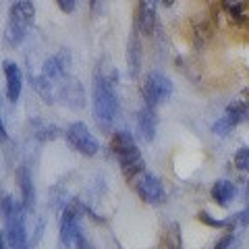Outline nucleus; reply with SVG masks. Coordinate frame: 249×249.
<instances>
[{
	"mask_svg": "<svg viewBox=\"0 0 249 249\" xmlns=\"http://www.w3.org/2000/svg\"><path fill=\"white\" fill-rule=\"evenodd\" d=\"M36 137H40V139H56V135H58V129L54 127V124H40V127H37L36 131Z\"/></svg>",
	"mask_w": 249,
	"mask_h": 249,
	"instance_id": "obj_20",
	"label": "nucleus"
},
{
	"mask_svg": "<svg viewBox=\"0 0 249 249\" xmlns=\"http://www.w3.org/2000/svg\"><path fill=\"white\" fill-rule=\"evenodd\" d=\"M116 79H119V73L108 62H100L96 73H93L91 100H93V119L104 131L112 127L116 112H119Z\"/></svg>",
	"mask_w": 249,
	"mask_h": 249,
	"instance_id": "obj_1",
	"label": "nucleus"
},
{
	"mask_svg": "<svg viewBox=\"0 0 249 249\" xmlns=\"http://www.w3.org/2000/svg\"><path fill=\"white\" fill-rule=\"evenodd\" d=\"M56 4L65 15H71L75 11V6H77V0H56Z\"/></svg>",
	"mask_w": 249,
	"mask_h": 249,
	"instance_id": "obj_23",
	"label": "nucleus"
},
{
	"mask_svg": "<svg viewBox=\"0 0 249 249\" xmlns=\"http://www.w3.org/2000/svg\"><path fill=\"white\" fill-rule=\"evenodd\" d=\"M69 69H71V52L62 48L56 54H52L50 58H46L42 67V75L48 77L52 83H56L60 88V83L69 77Z\"/></svg>",
	"mask_w": 249,
	"mask_h": 249,
	"instance_id": "obj_9",
	"label": "nucleus"
},
{
	"mask_svg": "<svg viewBox=\"0 0 249 249\" xmlns=\"http://www.w3.org/2000/svg\"><path fill=\"white\" fill-rule=\"evenodd\" d=\"M173 89H175L173 81H170L166 75L152 71L145 77V83H143V100H145V104L158 108L160 104H164L166 100L173 96Z\"/></svg>",
	"mask_w": 249,
	"mask_h": 249,
	"instance_id": "obj_5",
	"label": "nucleus"
},
{
	"mask_svg": "<svg viewBox=\"0 0 249 249\" xmlns=\"http://www.w3.org/2000/svg\"><path fill=\"white\" fill-rule=\"evenodd\" d=\"M58 100H62V102H65L69 108H73V110H79V108H83L85 98H83L81 83L77 79L67 77V79L60 83V88H58Z\"/></svg>",
	"mask_w": 249,
	"mask_h": 249,
	"instance_id": "obj_11",
	"label": "nucleus"
},
{
	"mask_svg": "<svg viewBox=\"0 0 249 249\" xmlns=\"http://www.w3.org/2000/svg\"><path fill=\"white\" fill-rule=\"evenodd\" d=\"M67 142L71 143V147L81 154V156H88V158H91V156H96L98 150H100V143L96 142V137H93L89 133L88 124L77 121V123H71L67 127Z\"/></svg>",
	"mask_w": 249,
	"mask_h": 249,
	"instance_id": "obj_7",
	"label": "nucleus"
},
{
	"mask_svg": "<svg viewBox=\"0 0 249 249\" xmlns=\"http://www.w3.org/2000/svg\"><path fill=\"white\" fill-rule=\"evenodd\" d=\"M96 2H98V0H91V9H93V6H96Z\"/></svg>",
	"mask_w": 249,
	"mask_h": 249,
	"instance_id": "obj_26",
	"label": "nucleus"
},
{
	"mask_svg": "<svg viewBox=\"0 0 249 249\" xmlns=\"http://www.w3.org/2000/svg\"><path fill=\"white\" fill-rule=\"evenodd\" d=\"M199 220L210 224V227H216V229H222V227H232V218L231 220H214V218H210L208 212H201L199 214Z\"/></svg>",
	"mask_w": 249,
	"mask_h": 249,
	"instance_id": "obj_22",
	"label": "nucleus"
},
{
	"mask_svg": "<svg viewBox=\"0 0 249 249\" xmlns=\"http://www.w3.org/2000/svg\"><path fill=\"white\" fill-rule=\"evenodd\" d=\"M25 206L23 201H15L11 196H4L2 199V243H9L13 249H23L27 241L25 232Z\"/></svg>",
	"mask_w": 249,
	"mask_h": 249,
	"instance_id": "obj_2",
	"label": "nucleus"
},
{
	"mask_svg": "<svg viewBox=\"0 0 249 249\" xmlns=\"http://www.w3.org/2000/svg\"><path fill=\"white\" fill-rule=\"evenodd\" d=\"M231 243H232V232H229V235L224 237V239H222V241H220V243H218L216 247L220 249V247H227V245H231Z\"/></svg>",
	"mask_w": 249,
	"mask_h": 249,
	"instance_id": "obj_24",
	"label": "nucleus"
},
{
	"mask_svg": "<svg viewBox=\"0 0 249 249\" xmlns=\"http://www.w3.org/2000/svg\"><path fill=\"white\" fill-rule=\"evenodd\" d=\"M4 79H6V98H9V102H19L21 98V89H23V73L19 65H15L11 60H4Z\"/></svg>",
	"mask_w": 249,
	"mask_h": 249,
	"instance_id": "obj_12",
	"label": "nucleus"
},
{
	"mask_svg": "<svg viewBox=\"0 0 249 249\" xmlns=\"http://www.w3.org/2000/svg\"><path fill=\"white\" fill-rule=\"evenodd\" d=\"M235 166L239 170H249V147H241L235 154Z\"/></svg>",
	"mask_w": 249,
	"mask_h": 249,
	"instance_id": "obj_21",
	"label": "nucleus"
},
{
	"mask_svg": "<svg viewBox=\"0 0 249 249\" xmlns=\"http://www.w3.org/2000/svg\"><path fill=\"white\" fill-rule=\"evenodd\" d=\"M137 129L145 142H154L156 129H158V116H156V108L145 104L142 110L137 112Z\"/></svg>",
	"mask_w": 249,
	"mask_h": 249,
	"instance_id": "obj_14",
	"label": "nucleus"
},
{
	"mask_svg": "<svg viewBox=\"0 0 249 249\" xmlns=\"http://www.w3.org/2000/svg\"><path fill=\"white\" fill-rule=\"evenodd\" d=\"M162 4H164V6H173L175 0H162Z\"/></svg>",
	"mask_w": 249,
	"mask_h": 249,
	"instance_id": "obj_25",
	"label": "nucleus"
},
{
	"mask_svg": "<svg viewBox=\"0 0 249 249\" xmlns=\"http://www.w3.org/2000/svg\"><path fill=\"white\" fill-rule=\"evenodd\" d=\"M222 6L231 17L241 19L243 17V11H245V0H222Z\"/></svg>",
	"mask_w": 249,
	"mask_h": 249,
	"instance_id": "obj_19",
	"label": "nucleus"
},
{
	"mask_svg": "<svg viewBox=\"0 0 249 249\" xmlns=\"http://www.w3.org/2000/svg\"><path fill=\"white\" fill-rule=\"evenodd\" d=\"M60 243L67 247L73 245H83V235H81V210L79 206H67L62 210L60 218Z\"/></svg>",
	"mask_w": 249,
	"mask_h": 249,
	"instance_id": "obj_6",
	"label": "nucleus"
},
{
	"mask_svg": "<svg viewBox=\"0 0 249 249\" xmlns=\"http://www.w3.org/2000/svg\"><path fill=\"white\" fill-rule=\"evenodd\" d=\"M127 65H129V73L137 77L139 73V65H142V52H139V37L137 31H133L129 37V52H127Z\"/></svg>",
	"mask_w": 249,
	"mask_h": 249,
	"instance_id": "obj_18",
	"label": "nucleus"
},
{
	"mask_svg": "<svg viewBox=\"0 0 249 249\" xmlns=\"http://www.w3.org/2000/svg\"><path fill=\"white\" fill-rule=\"evenodd\" d=\"M36 6L31 0H17L9 11V25H6V40L13 46H19L27 37V31L34 25Z\"/></svg>",
	"mask_w": 249,
	"mask_h": 249,
	"instance_id": "obj_4",
	"label": "nucleus"
},
{
	"mask_svg": "<svg viewBox=\"0 0 249 249\" xmlns=\"http://www.w3.org/2000/svg\"><path fill=\"white\" fill-rule=\"evenodd\" d=\"M112 152L119 160V166L123 170V175L127 177V181H131L135 175H139L142 170H145L143 156L139 152V147L135 143V139L127 131H116L112 137Z\"/></svg>",
	"mask_w": 249,
	"mask_h": 249,
	"instance_id": "obj_3",
	"label": "nucleus"
},
{
	"mask_svg": "<svg viewBox=\"0 0 249 249\" xmlns=\"http://www.w3.org/2000/svg\"><path fill=\"white\" fill-rule=\"evenodd\" d=\"M212 199L216 201L218 206H222V208H227L232 199L237 197V185L235 183H231V181H224V178H220V181H216L212 185Z\"/></svg>",
	"mask_w": 249,
	"mask_h": 249,
	"instance_id": "obj_16",
	"label": "nucleus"
},
{
	"mask_svg": "<svg viewBox=\"0 0 249 249\" xmlns=\"http://www.w3.org/2000/svg\"><path fill=\"white\" fill-rule=\"evenodd\" d=\"M31 88L36 89V93L40 96L46 104H56L58 100V85L52 83L48 77H44L42 73L40 75H31Z\"/></svg>",
	"mask_w": 249,
	"mask_h": 249,
	"instance_id": "obj_15",
	"label": "nucleus"
},
{
	"mask_svg": "<svg viewBox=\"0 0 249 249\" xmlns=\"http://www.w3.org/2000/svg\"><path fill=\"white\" fill-rule=\"evenodd\" d=\"M17 183H19V189H21V201L25 206L27 212H34V206H36V189H34V178H31L29 173V166L27 164H21L17 170Z\"/></svg>",
	"mask_w": 249,
	"mask_h": 249,
	"instance_id": "obj_13",
	"label": "nucleus"
},
{
	"mask_svg": "<svg viewBox=\"0 0 249 249\" xmlns=\"http://www.w3.org/2000/svg\"><path fill=\"white\" fill-rule=\"evenodd\" d=\"M247 197H249V183H247Z\"/></svg>",
	"mask_w": 249,
	"mask_h": 249,
	"instance_id": "obj_27",
	"label": "nucleus"
},
{
	"mask_svg": "<svg viewBox=\"0 0 249 249\" xmlns=\"http://www.w3.org/2000/svg\"><path fill=\"white\" fill-rule=\"evenodd\" d=\"M129 183L145 204H160V201L164 199V185L160 183L158 177L147 173V170H142V173L135 175Z\"/></svg>",
	"mask_w": 249,
	"mask_h": 249,
	"instance_id": "obj_8",
	"label": "nucleus"
},
{
	"mask_svg": "<svg viewBox=\"0 0 249 249\" xmlns=\"http://www.w3.org/2000/svg\"><path fill=\"white\" fill-rule=\"evenodd\" d=\"M156 23V0H142L139 2V21L137 25L143 34H152Z\"/></svg>",
	"mask_w": 249,
	"mask_h": 249,
	"instance_id": "obj_17",
	"label": "nucleus"
},
{
	"mask_svg": "<svg viewBox=\"0 0 249 249\" xmlns=\"http://www.w3.org/2000/svg\"><path fill=\"white\" fill-rule=\"evenodd\" d=\"M247 114H249V106H247L245 102H232V104L227 108V110H224V114L220 116V119L214 123L212 131H214L216 135H220V137L229 135L241 121L249 119Z\"/></svg>",
	"mask_w": 249,
	"mask_h": 249,
	"instance_id": "obj_10",
	"label": "nucleus"
}]
</instances>
